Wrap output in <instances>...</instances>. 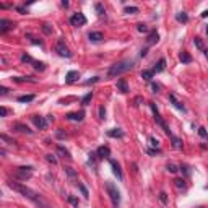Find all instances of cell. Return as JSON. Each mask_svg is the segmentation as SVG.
Segmentation results:
<instances>
[{"label":"cell","mask_w":208,"mask_h":208,"mask_svg":"<svg viewBox=\"0 0 208 208\" xmlns=\"http://www.w3.org/2000/svg\"><path fill=\"white\" fill-rule=\"evenodd\" d=\"M46 159H47L49 163H52V164H57V158L54 154H47V156H46Z\"/></svg>","instance_id":"cell-40"},{"label":"cell","mask_w":208,"mask_h":208,"mask_svg":"<svg viewBox=\"0 0 208 208\" xmlns=\"http://www.w3.org/2000/svg\"><path fill=\"white\" fill-rule=\"evenodd\" d=\"M107 135L112 137V138H122L124 137V132L120 129H112V130H107Z\"/></svg>","instance_id":"cell-19"},{"label":"cell","mask_w":208,"mask_h":208,"mask_svg":"<svg viewBox=\"0 0 208 208\" xmlns=\"http://www.w3.org/2000/svg\"><path fill=\"white\" fill-rule=\"evenodd\" d=\"M148 140H150V143H151V146H154L156 150H158V146H159V142H158V140H156V138H154V137H150V138H148Z\"/></svg>","instance_id":"cell-36"},{"label":"cell","mask_w":208,"mask_h":208,"mask_svg":"<svg viewBox=\"0 0 208 208\" xmlns=\"http://www.w3.org/2000/svg\"><path fill=\"white\" fill-rule=\"evenodd\" d=\"M15 28V23L13 21H10V20H5V18H2L0 20V33H7V31H10V30H13Z\"/></svg>","instance_id":"cell-7"},{"label":"cell","mask_w":208,"mask_h":208,"mask_svg":"<svg viewBox=\"0 0 208 208\" xmlns=\"http://www.w3.org/2000/svg\"><path fill=\"white\" fill-rule=\"evenodd\" d=\"M33 65H34V68H36V70H39V72H42L44 68H46V63H44V62H36V60H34Z\"/></svg>","instance_id":"cell-28"},{"label":"cell","mask_w":208,"mask_h":208,"mask_svg":"<svg viewBox=\"0 0 208 208\" xmlns=\"http://www.w3.org/2000/svg\"><path fill=\"white\" fill-rule=\"evenodd\" d=\"M13 129H15V130H18V132H21V134H33V130L30 129V127L25 125V124H21V122L13 124Z\"/></svg>","instance_id":"cell-12"},{"label":"cell","mask_w":208,"mask_h":208,"mask_svg":"<svg viewBox=\"0 0 208 208\" xmlns=\"http://www.w3.org/2000/svg\"><path fill=\"white\" fill-rule=\"evenodd\" d=\"M158 39H159V34L156 33V31H151V33L148 34V38H146V44H148V46L156 44V42H158Z\"/></svg>","instance_id":"cell-16"},{"label":"cell","mask_w":208,"mask_h":208,"mask_svg":"<svg viewBox=\"0 0 208 208\" xmlns=\"http://www.w3.org/2000/svg\"><path fill=\"white\" fill-rule=\"evenodd\" d=\"M132 68H134V60H120L117 63H114V65H111V68H109V72H107V77L109 78L119 77V75L129 72Z\"/></svg>","instance_id":"cell-2"},{"label":"cell","mask_w":208,"mask_h":208,"mask_svg":"<svg viewBox=\"0 0 208 208\" xmlns=\"http://www.w3.org/2000/svg\"><path fill=\"white\" fill-rule=\"evenodd\" d=\"M67 202L73 206H78V198L75 197V195H67Z\"/></svg>","instance_id":"cell-26"},{"label":"cell","mask_w":208,"mask_h":208,"mask_svg":"<svg viewBox=\"0 0 208 208\" xmlns=\"http://www.w3.org/2000/svg\"><path fill=\"white\" fill-rule=\"evenodd\" d=\"M88 38H90V41H93V42H99L104 39V34L101 31H91L88 34Z\"/></svg>","instance_id":"cell-14"},{"label":"cell","mask_w":208,"mask_h":208,"mask_svg":"<svg viewBox=\"0 0 208 208\" xmlns=\"http://www.w3.org/2000/svg\"><path fill=\"white\" fill-rule=\"evenodd\" d=\"M31 176H33V167H31V166H28V167L21 166V167H18V169H16V172H15V177L21 179V181H26V179H30Z\"/></svg>","instance_id":"cell-4"},{"label":"cell","mask_w":208,"mask_h":208,"mask_svg":"<svg viewBox=\"0 0 208 208\" xmlns=\"http://www.w3.org/2000/svg\"><path fill=\"white\" fill-rule=\"evenodd\" d=\"M198 135H200L202 138H206V137H208V132H206L205 127H200V129H198Z\"/></svg>","instance_id":"cell-35"},{"label":"cell","mask_w":208,"mask_h":208,"mask_svg":"<svg viewBox=\"0 0 208 208\" xmlns=\"http://www.w3.org/2000/svg\"><path fill=\"white\" fill-rule=\"evenodd\" d=\"M8 114V109L7 107H0V117H5Z\"/></svg>","instance_id":"cell-45"},{"label":"cell","mask_w":208,"mask_h":208,"mask_svg":"<svg viewBox=\"0 0 208 208\" xmlns=\"http://www.w3.org/2000/svg\"><path fill=\"white\" fill-rule=\"evenodd\" d=\"M176 20H177V21H181V23H187V21H189V16H187L186 11H181V13H177V15H176Z\"/></svg>","instance_id":"cell-23"},{"label":"cell","mask_w":208,"mask_h":208,"mask_svg":"<svg viewBox=\"0 0 208 208\" xmlns=\"http://www.w3.org/2000/svg\"><path fill=\"white\" fill-rule=\"evenodd\" d=\"M99 119H101V120H104V119H106V109H104L102 106L99 107Z\"/></svg>","instance_id":"cell-43"},{"label":"cell","mask_w":208,"mask_h":208,"mask_svg":"<svg viewBox=\"0 0 208 208\" xmlns=\"http://www.w3.org/2000/svg\"><path fill=\"white\" fill-rule=\"evenodd\" d=\"M15 82H18V83H23V82H31V83H34L36 80H33L31 77H15L13 78Z\"/></svg>","instance_id":"cell-25"},{"label":"cell","mask_w":208,"mask_h":208,"mask_svg":"<svg viewBox=\"0 0 208 208\" xmlns=\"http://www.w3.org/2000/svg\"><path fill=\"white\" fill-rule=\"evenodd\" d=\"M117 90L120 91V93H129V85H127V82H125V80L124 78H120L119 80V82H117Z\"/></svg>","instance_id":"cell-17"},{"label":"cell","mask_w":208,"mask_h":208,"mask_svg":"<svg viewBox=\"0 0 208 208\" xmlns=\"http://www.w3.org/2000/svg\"><path fill=\"white\" fill-rule=\"evenodd\" d=\"M57 151H59V153L63 156V158H72V156H70V153H68V151H67V150L63 148V146H59V148H57Z\"/></svg>","instance_id":"cell-30"},{"label":"cell","mask_w":208,"mask_h":208,"mask_svg":"<svg viewBox=\"0 0 208 208\" xmlns=\"http://www.w3.org/2000/svg\"><path fill=\"white\" fill-rule=\"evenodd\" d=\"M198 208H206V206H198Z\"/></svg>","instance_id":"cell-55"},{"label":"cell","mask_w":208,"mask_h":208,"mask_svg":"<svg viewBox=\"0 0 208 208\" xmlns=\"http://www.w3.org/2000/svg\"><path fill=\"white\" fill-rule=\"evenodd\" d=\"M146 52H148V49H142V52H140V55H142V57H145V55H146Z\"/></svg>","instance_id":"cell-51"},{"label":"cell","mask_w":208,"mask_h":208,"mask_svg":"<svg viewBox=\"0 0 208 208\" xmlns=\"http://www.w3.org/2000/svg\"><path fill=\"white\" fill-rule=\"evenodd\" d=\"M47 122H54V115H47Z\"/></svg>","instance_id":"cell-52"},{"label":"cell","mask_w":208,"mask_h":208,"mask_svg":"<svg viewBox=\"0 0 208 208\" xmlns=\"http://www.w3.org/2000/svg\"><path fill=\"white\" fill-rule=\"evenodd\" d=\"M206 34H208V26H206Z\"/></svg>","instance_id":"cell-54"},{"label":"cell","mask_w":208,"mask_h":208,"mask_svg":"<svg viewBox=\"0 0 208 208\" xmlns=\"http://www.w3.org/2000/svg\"><path fill=\"white\" fill-rule=\"evenodd\" d=\"M159 200H161V203L167 205V195H166L164 192H161V194H159Z\"/></svg>","instance_id":"cell-41"},{"label":"cell","mask_w":208,"mask_h":208,"mask_svg":"<svg viewBox=\"0 0 208 208\" xmlns=\"http://www.w3.org/2000/svg\"><path fill=\"white\" fill-rule=\"evenodd\" d=\"M164 68H166V60H164V59H159V60H158V63L154 65L153 72H154V73H159V72H163Z\"/></svg>","instance_id":"cell-18"},{"label":"cell","mask_w":208,"mask_h":208,"mask_svg":"<svg viewBox=\"0 0 208 208\" xmlns=\"http://www.w3.org/2000/svg\"><path fill=\"white\" fill-rule=\"evenodd\" d=\"M78 187H80V190H82V194L85 195V198H88L90 195H88V190H86V187H85V186H82V184H78Z\"/></svg>","instance_id":"cell-42"},{"label":"cell","mask_w":208,"mask_h":208,"mask_svg":"<svg viewBox=\"0 0 208 208\" xmlns=\"http://www.w3.org/2000/svg\"><path fill=\"white\" fill-rule=\"evenodd\" d=\"M166 169L169 171V172H172V174H176V172L179 171V167L174 164V163H167V166H166Z\"/></svg>","instance_id":"cell-27"},{"label":"cell","mask_w":208,"mask_h":208,"mask_svg":"<svg viewBox=\"0 0 208 208\" xmlns=\"http://www.w3.org/2000/svg\"><path fill=\"white\" fill-rule=\"evenodd\" d=\"M96 154H98V158H101V159L109 158V156H111V150H109L107 146H99V148H98V151H96Z\"/></svg>","instance_id":"cell-13"},{"label":"cell","mask_w":208,"mask_h":208,"mask_svg":"<svg viewBox=\"0 0 208 208\" xmlns=\"http://www.w3.org/2000/svg\"><path fill=\"white\" fill-rule=\"evenodd\" d=\"M94 8H96V11H98V15H104V7H102L101 3H96Z\"/></svg>","instance_id":"cell-39"},{"label":"cell","mask_w":208,"mask_h":208,"mask_svg":"<svg viewBox=\"0 0 208 208\" xmlns=\"http://www.w3.org/2000/svg\"><path fill=\"white\" fill-rule=\"evenodd\" d=\"M55 52L60 57H67V59H70V57H72V52L68 50V47L65 46V42H63V41H59V42L55 44Z\"/></svg>","instance_id":"cell-5"},{"label":"cell","mask_w":208,"mask_h":208,"mask_svg":"<svg viewBox=\"0 0 208 208\" xmlns=\"http://www.w3.org/2000/svg\"><path fill=\"white\" fill-rule=\"evenodd\" d=\"M8 186H10V189H13V190H16L18 194H21L23 197H26V198H30L31 202H34L39 208H52L50 205H49V202H46L41 195H39L36 190H33V189H30V187H26L25 184H20V182H13V181H10L8 182Z\"/></svg>","instance_id":"cell-1"},{"label":"cell","mask_w":208,"mask_h":208,"mask_svg":"<svg viewBox=\"0 0 208 208\" xmlns=\"http://www.w3.org/2000/svg\"><path fill=\"white\" fill-rule=\"evenodd\" d=\"M179 59H181L182 63H190L192 62V55L187 54V52H181V54H179Z\"/></svg>","instance_id":"cell-20"},{"label":"cell","mask_w":208,"mask_h":208,"mask_svg":"<svg viewBox=\"0 0 208 208\" xmlns=\"http://www.w3.org/2000/svg\"><path fill=\"white\" fill-rule=\"evenodd\" d=\"M33 122L36 124V127H39L41 130H44L46 127H47V120H46L44 117H41V115H33Z\"/></svg>","instance_id":"cell-9"},{"label":"cell","mask_w":208,"mask_h":208,"mask_svg":"<svg viewBox=\"0 0 208 208\" xmlns=\"http://www.w3.org/2000/svg\"><path fill=\"white\" fill-rule=\"evenodd\" d=\"M206 16H208V10H205L203 13H202V18H206Z\"/></svg>","instance_id":"cell-53"},{"label":"cell","mask_w":208,"mask_h":208,"mask_svg":"<svg viewBox=\"0 0 208 208\" xmlns=\"http://www.w3.org/2000/svg\"><path fill=\"white\" fill-rule=\"evenodd\" d=\"M83 117H85V112H83V111L67 114V119H68V120H73V122H82V120H83Z\"/></svg>","instance_id":"cell-10"},{"label":"cell","mask_w":208,"mask_h":208,"mask_svg":"<svg viewBox=\"0 0 208 208\" xmlns=\"http://www.w3.org/2000/svg\"><path fill=\"white\" fill-rule=\"evenodd\" d=\"M70 23L73 26H83V25H86V16L83 13H75L70 18Z\"/></svg>","instance_id":"cell-6"},{"label":"cell","mask_w":208,"mask_h":208,"mask_svg":"<svg viewBox=\"0 0 208 208\" xmlns=\"http://www.w3.org/2000/svg\"><path fill=\"white\" fill-rule=\"evenodd\" d=\"M21 60H23V62H30V63H33V62H34V60L31 59V57H30V55H26V54H23V55H21Z\"/></svg>","instance_id":"cell-44"},{"label":"cell","mask_w":208,"mask_h":208,"mask_svg":"<svg viewBox=\"0 0 208 208\" xmlns=\"http://www.w3.org/2000/svg\"><path fill=\"white\" fill-rule=\"evenodd\" d=\"M111 167H112V172L117 176V179H120V181H122V179H124V174H122V169H120V164L117 163V161L111 159Z\"/></svg>","instance_id":"cell-8"},{"label":"cell","mask_w":208,"mask_h":208,"mask_svg":"<svg viewBox=\"0 0 208 208\" xmlns=\"http://www.w3.org/2000/svg\"><path fill=\"white\" fill-rule=\"evenodd\" d=\"M91 98H93V93H88V94L83 96V99H82V104H83V106H88V102L91 101Z\"/></svg>","instance_id":"cell-29"},{"label":"cell","mask_w":208,"mask_h":208,"mask_svg":"<svg viewBox=\"0 0 208 208\" xmlns=\"http://www.w3.org/2000/svg\"><path fill=\"white\" fill-rule=\"evenodd\" d=\"M0 137H2V140L3 142H8V143H11V145H15V140H13V138H10V137H7V135H5V134H2V135H0Z\"/></svg>","instance_id":"cell-37"},{"label":"cell","mask_w":208,"mask_h":208,"mask_svg":"<svg viewBox=\"0 0 208 208\" xmlns=\"http://www.w3.org/2000/svg\"><path fill=\"white\" fill-rule=\"evenodd\" d=\"M65 171H67V174H68V176H72V177H73V176H77V172H75V171L72 169V167H65Z\"/></svg>","instance_id":"cell-46"},{"label":"cell","mask_w":208,"mask_h":208,"mask_svg":"<svg viewBox=\"0 0 208 208\" xmlns=\"http://www.w3.org/2000/svg\"><path fill=\"white\" fill-rule=\"evenodd\" d=\"M151 86H153V90H154V93H158V90H159V85H156V83H153Z\"/></svg>","instance_id":"cell-50"},{"label":"cell","mask_w":208,"mask_h":208,"mask_svg":"<svg viewBox=\"0 0 208 208\" xmlns=\"http://www.w3.org/2000/svg\"><path fill=\"white\" fill-rule=\"evenodd\" d=\"M153 75H154V72H153V70H142V78H143V80H146V82H151Z\"/></svg>","instance_id":"cell-22"},{"label":"cell","mask_w":208,"mask_h":208,"mask_svg":"<svg viewBox=\"0 0 208 208\" xmlns=\"http://www.w3.org/2000/svg\"><path fill=\"white\" fill-rule=\"evenodd\" d=\"M34 99V94H25L18 98V102H31Z\"/></svg>","instance_id":"cell-24"},{"label":"cell","mask_w":208,"mask_h":208,"mask_svg":"<svg viewBox=\"0 0 208 208\" xmlns=\"http://www.w3.org/2000/svg\"><path fill=\"white\" fill-rule=\"evenodd\" d=\"M42 33L44 34H52V26L47 25V23H44V25H42Z\"/></svg>","instance_id":"cell-32"},{"label":"cell","mask_w":208,"mask_h":208,"mask_svg":"<svg viewBox=\"0 0 208 208\" xmlns=\"http://www.w3.org/2000/svg\"><path fill=\"white\" fill-rule=\"evenodd\" d=\"M137 30L140 31V33H148V26L143 25V23H138V25H137Z\"/></svg>","instance_id":"cell-34"},{"label":"cell","mask_w":208,"mask_h":208,"mask_svg":"<svg viewBox=\"0 0 208 208\" xmlns=\"http://www.w3.org/2000/svg\"><path fill=\"white\" fill-rule=\"evenodd\" d=\"M176 187L177 189H186V181H184V179H176Z\"/></svg>","instance_id":"cell-31"},{"label":"cell","mask_w":208,"mask_h":208,"mask_svg":"<svg viewBox=\"0 0 208 208\" xmlns=\"http://www.w3.org/2000/svg\"><path fill=\"white\" fill-rule=\"evenodd\" d=\"M106 190L109 194V198H111V202H112V206L117 208L120 205V192H119V189L115 187L112 182H106Z\"/></svg>","instance_id":"cell-3"},{"label":"cell","mask_w":208,"mask_h":208,"mask_svg":"<svg viewBox=\"0 0 208 208\" xmlns=\"http://www.w3.org/2000/svg\"><path fill=\"white\" fill-rule=\"evenodd\" d=\"M0 93H2V94H7V93H8V88H5V86H2V88H0Z\"/></svg>","instance_id":"cell-49"},{"label":"cell","mask_w":208,"mask_h":208,"mask_svg":"<svg viewBox=\"0 0 208 208\" xmlns=\"http://www.w3.org/2000/svg\"><path fill=\"white\" fill-rule=\"evenodd\" d=\"M194 42H195V46H197V49H200V50H205V47H203V42H202V39H200V38H195V39H194Z\"/></svg>","instance_id":"cell-33"},{"label":"cell","mask_w":208,"mask_h":208,"mask_svg":"<svg viewBox=\"0 0 208 208\" xmlns=\"http://www.w3.org/2000/svg\"><path fill=\"white\" fill-rule=\"evenodd\" d=\"M169 101L172 102V106H174L176 109H179V111H182V112H186V106H184V104L179 101L174 94H169Z\"/></svg>","instance_id":"cell-11"},{"label":"cell","mask_w":208,"mask_h":208,"mask_svg":"<svg viewBox=\"0 0 208 208\" xmlns=\"http://www.w3.org/2000/svg\"><path fill=\"white\" fill-rule=\"evenodd\" d=\"M77 78H80V73H78L77 70H70V72L67 73V80H65V83H67V85H70V83H73Z\"/></svg>","instance_id":"cell-15"},{"label":"cell","mask_w":208,"mask_h":208,"mask_svg":"<svg viewBox=\"0 0 208 208\" xmlns=\"http://www.w3.org/2000/svg\"><path fill=\"white\" fill-rule=\"evenodd\" d=\"M138 7H127L125 8V13H138Z\"/></svg>","instance_id":"cell-38"},{"label":"cell","mask_w":208,"mask_h":208,"mask_svg":"<svg viewBox=\"0 0 208 208\" xmlns=\"http://www.w3.org/2000/svg\"><path fill=\"white\" fill-rule=\"evenodd\" d=\"M16 10H18L21 15H25V13H26V8H25V7H16Z\"/></svg>","instance_id":"cell-48"},{"label":"cell","mask_w":208,"mask_h":208,"mask_svg":"<svg viewBox=\"0 0 208 208\" xmlns=\"http://www.w3.org/2000/svg\"><path fill=\"white\" fill-rule=\"evenodd\" d=\"M171 140H172V146H174L176 150H182V140H181V138L171 135Z\"/></svg>","instance_id":"cell-21"},{"label":"cell","mask_w":208,"mask_h":208,"mask_svg":"<svg viewBox=\"0 0 208 208\" xmlns=\"http://www.w3.org/2000/svg\"><path fill=\"white\" fill-rule=\"evenodd\" d=\"M96 82H99V77H94L93 80H88V82H86L85 85H91V83H96Z\"/></svg>","instance_id":"cell-47"}]
</instances>
